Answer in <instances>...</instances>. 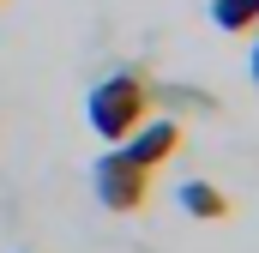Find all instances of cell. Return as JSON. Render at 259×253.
<instances>
[{
	"label": "cell",
	"mask_w": 259,
	"mask_h": 253,
	"mask_svg": "<svg viewBox=\"0 0 259 253\" xmlns=\"http://www.w3.org/2000/svg\"><path fill=\"white\" fill-rule=\"evenodd\" d=\"M175 199H181V211H187V217H199V223H223V217H229V193L211 187V181H181V193H175Z\"/></svg>",
	"instance_id": "cell-4"
},
{
	"label": "cell",
	"mask_w": 259,
	"mask_h": 253,
	"mask_svg": "<svg viewBox=\"0 0 259 253\" xmlns=\"http://www.w3.org/2000/svg\"><path fill=\"white\" fill-rule=\"evenodd\" d=\"M247 72H253V85H259V43H253V55H247Z\"/></svg>",
	"instance_id": "cell-6"
},
{
	"label": "cell",
	"mask_w": 259,
	"mask_h": 253,
	"mask_svg": "<svg viewBox=\"0 0 259 253\" xmlns=\"http://www.w3.org/2000/svg\"><path fill=\"white\" fill-rule=\"evenodd\" d=\"M151 109H157V85L145 72H109L84 97V121H91V133L103 145H121L139 121H151Z\"/></svg>",
	"instance_id": "cell-1"
},
{
	"label": "cell",
	"mask_w": 259,
	"mask_h": 253,
	"mask_svg": "<svg viewBox=\"0 0 259 253\" xmlns=\"http://www.w3.org/2000/svg\"><path fill=\"white\" fill-rule=\"evenodd\" d=\"M121 151H127L133 163H145V169L157 175V163H169V157L181 151V126H175V121H163V115H157V121H139L127 139H121Z\"/></svg>",
	"instance_id": "cell-3"
},
{
	"label": "cell",
	"mask_w": 259,
	"mask_h": 253,
	"mask_svg": "<svg viewBox=\"0 0 259 253\" xmlns=\"http://www.w3.org/2000/svg\"><path fill=\"white\" fill-rule=\"evenodd\" d=\"M211 24L223 36H247L259 30V0H211Z\"/></svg>",
	"instance_id": "cell-5"
},
{
	"label": "cell",
	"mask_w": 259,
	"mask_h": 253,
	"mask_svg": "<svg viewBox=\"0 0 259 253\" xmlns=\"http://www.w3.org/2000/svg\"><path fill=\"white\" fill-rule=\"evenodd\" d=\"M91 187H97V199H103V211H139L145 199H151V169L145 163H133L121 145H109L103 157H97V169H91Z\"/></svg>",
	"instance_id": "cell-2"
}]
</instances>
